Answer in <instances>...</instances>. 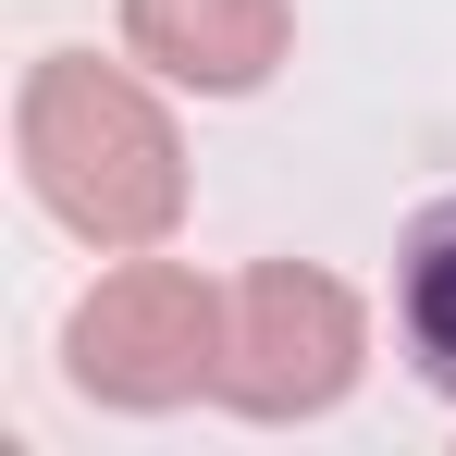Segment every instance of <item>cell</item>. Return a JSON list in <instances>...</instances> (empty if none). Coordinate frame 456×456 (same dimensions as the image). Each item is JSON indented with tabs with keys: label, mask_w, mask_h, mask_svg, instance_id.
<instances>
[{
	"label": "cell",
	"mask_w": 456,
	"mask_h": 456,
	"mask_svg": "<svg viewBox=\"0 0 456 456\" xmlns=\"http://www.w3.org/2000/svg\"><path fill=\"white\" fill-rule=\"evenodd\" d=\"M223 321H234V284H210L198 259L124 247L62 308V382L86 407H124V419L198 407V395H223Z\"/></svg>",
	"instance_id": "obj_2"
},
{
	"label": "cell",
	"mask_w": 456,
	"mask_h": 456,
	"mask_svg": "<svg viewBox=\"0 0 456 456\" xmlns=\"http://www.w3.org/2000/svg\"><path fill=\"white\" fill-rule=\"evenodd\" d=\"M370 382V297L321 259H259L234 272V321H223V407L259 432L333 419Z\"/></svg>",
	"instance_id": "obj_3"
},
{
	"label": "cell",
	"mask_w": 456,
	"mask_h": 456,
	"mask_svg": "<svg viewBox=\"0 0 456 456\" xmlns=\"http://www.w3.org/2000/svg\"><path fill=\"white\" fill-rule=\"evenodd\" d=\"M124 50L185 99H259L297 62V0H124Z\"/></svg>",
	"instance_id": "obj_4"
},
{
	"label": "cell",
	"mask_w": 456,
	"mask_h": 456,
	"mask_svg": "<svg viewBox=\"0 0 456 456\" xmlns=\"http://www.w3.org/2000/svg\"><path fill=\"white\" fill-rule=\"evenodd\" d=\"M395 346L456 407V198H432L419 223L395 234Z\"/></svg>",
	"instance_id": "obj_5"
},
{
	"label": "cell",
	"mask_w": 456,
	"mask_h": 456,
	"mask_svg": "<svg viewBox=\"0 0 456 456\" xmlns=\"http://www.w3.org/2000/svg\"><path fill=\"white\" fill-rule=\"evenodd\" d=\"M12 173L99 259L173 247V223H185V124H173V99H160V75L136 50L124 62L37 50L25 86H12Z\"/></svg>",
	"instance_id": "obj_1"
}]
</instances>
